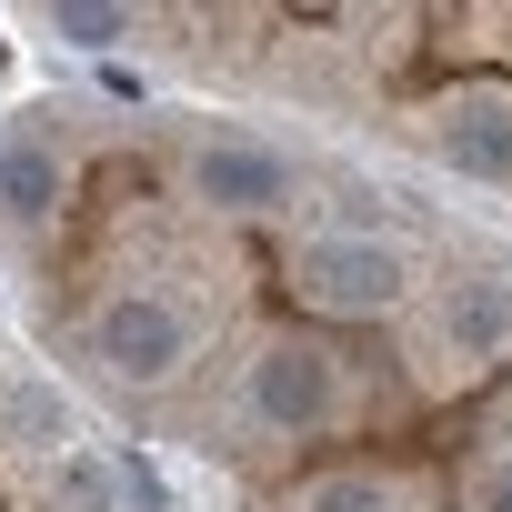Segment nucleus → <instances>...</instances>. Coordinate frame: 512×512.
Here are the masks:
<instances>
[{"label": "nucleus", "instance_id": "f257e3e1", "mask_svg": "<svg viewBox=\"0 0 512 512\" xmlns=\"http://www.w3.org/2000/svg\"><path fill=\"white\" fill-rule=\"evenodd\" d=\"M292 292L312 312H342V322H372L402 302V251L392 241H362V231H322L292 251Z\"/></svg>", "mask_w": 512, "mask_h": 512}, {"label": "nucleus", "instance_id": "f03ea898", "mask_svg": "<svg viewBox=\"0 0 512 512\" xmlns=\"http://www.w3.org/2000/svg\"><path fill=\"white\" fill-rule=\"evenodd\" d=\"M91 362L121 372V382H161V372L191 362V312H181L161 282H131V292H111V302L91 312Z\"/></svg>", "mask_w": 512, "mask_h": 512}, {"label": "nucleus", "instance_id": "7ed1b4c3", "mask_svg": "<svg viewBox=\"0 0 512 512\" xmlns=\"http://www.w3.org/2000/svg\"><path fill=\"white\" fill-rule=\"evenodd\" d=\"M241 402H251L262 432L302 442V432H322V422L342 412V362L312 352V342H272L262 362H241Z\"/></svg>", "mask_w": 512, "mask_h": 512}, {"label": "nucleus", "instance_id": "20e7f679", "mask_svg": "<svg viewBox=\"0 0 512 512\" xmlns=\"http://www.w3.org/2000/svg\"><path fill=\"white\" fill-rule=\"evenodd\" d=\"M191 171H201V201L251 211V221H262V211H292V191H302V171H292L272 141H241V131H211Z\"/></svg>", "mask_w": 512, "mask_h": 512}, {"label": "nucleus", "instance_id": "39448f33", "mask_svg": "<svg viewBox=\"0 0 512 512\" xmlns=\"http://www.w3.org/2000/svg\"><path fill=\"white\" fill-rule=\"evenodd\" d=\"M432 151H442L462 181L512 191V101H452V111L432 121Z\"/></svg>", "mask_w": 512, "mask_h": 512}, {"label": "nucleus", "instance_id": "423d86ee", "mask_svg": "<svg viewBox=\"0 0 512 512\" xmlns=\"http://www.w3.org/2000/svg\"><path fill=\"white\" fill-rule=\"evenodd\" d=\"M442 332H452V352H462V362L502 352V342H512V282H452Z\"/></svg>", "mask_w": 512, "mask_h": 512}, {"label": "nucleus", "instance_id": "0eeeda50", "mask_svg": "<svg viewBox=\"0 0 512 512\" xmlns=\"http://www.w3.org/2000/svg\"><path fill=\"white\" fill-rule=\"evenodd\" d=\"M0 442L11 452H61L71 442V402L51 382H0Z\"/></svg>", "mask_w": 512, "mask_h": 512}, {"label": "nucleus", "instance_id": "6e6552de", "mask_svg": "<svg viewBox=\"0 0 512 512\" xmlns=\"http://www.w3.org/2000/svg\"><path fill=\"white\" fill-rule=\"evenodd\" d=\"M61 201V161L41 151V141H11V151H0V211H11V221H41Z\"/></svg>", "mask_w": 512, "mask_h": 512}, {"label": "nucleus", "instance_id": "1a4fd4ad", "mask_svg": "<svg viewBox=\"0 0 512 512\" xmlns=\"http://www.w3.org/2000/svg\"><path fill=\"white\" fill-rule=\"evenodd\" d=\"M51 31H61V41H81V51H111V41H131L141 21H131V11H91V0H61Z\"/></svg>", "mask_w": 512, "mask_h": 512}, {"label": "nucleus", "instance_id": "9d476101", "mask_svg": "<svg viewBox=\"0 0 512 512\" xmlns=\"http://www.w3.org/2000/svg\"><path fill=\"white\" fill-rule=\"evenodd\" d=\"M302 512H392V492H382L372 472H332V482L302 492Z\"/></svg>", "mask_w": 512, "mask_h": 512}, {"label": "nucleus", "instance_id": "9b49d317", "mask_svg": "<svg viewBox=\"0 0 512 512\" xmlns=\"http://www.w3.org/2000/svg\"><path fill=\"white\" fill-rule=\"evenodd\" d=\"M121 502H131V512H171V492H161V472H151L141 452H121Z\"/></svg>", "mask_w": 512, "mask_h": 512}, {"label": "nucleus", "instance_id": "f8f14e48", "mask_svg": "<svg viewBox=\"0 0 512 512\" xmlns=\"http://www.w3.org/2000/svg\"><path fill=\"white\" fill-rule=\"evenodd\" d=\"M472 512H512V462H492V472L472 482Z\"/></svg>", "mask_w": 512, "mask_h": 512}]
</instances>
